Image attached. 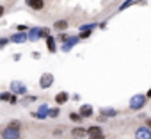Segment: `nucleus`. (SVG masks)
<instances>
[{
	"mask_svg": "<svg viewBox=\"0 0 151 139\" xmlns=\"http://www.w3.org/2000/svg\"><path fill=\"white\" fill-rule=\"evenodd\" d=\"M2 139H20V127L7 125V128L2 132Z\"/></svg>",
	"mask_w": 151,
	"mask_h": 139,
	"instance_id": "obj_1",
	"label": "nucleus"
},
{
	"mask_svg": "<svg viewBox=\"0 0 151 139\" xmlns=\"http://www.w3.org/2000/svg\"><path fill=\"white\" fill-rule=\"evenodd\" d=\"M144 104H146V96H144V95H135V96L130 100V109H132V111H139V109L144 107Z\"/></svg>",
	"mask_w": 151,
	"mask_h": 139,
	"instance_id": "obj_2",
	"label": "nucleus"
},
{
	"mask_svg": "<svg viewBox=\"0 0 151 139\" xmlns=\"http://www.w3.org/2000/svg\"><path fill=\"white\" fill-rule=\"evenodd\" d=\"M135 139H151V128L147 127H139L135 130Z\"/></svg>",
	"mask_w": 151,
	"mask_h": 139,
	"instance_id": "obj_3",
	"label": "nucleus"
},
{
	"mask_svg": "<svg viewBox=\"0 0 151 139\" xmlns=\"http://www.w3.org/2000/svg\"><path fill=\"white\" fill-rule=\"evenodd\" d=\"M27 6L30 9H36V11H41L45 7V0H27Z\"/></svg>",
	"mask_w": 151,
	"mask_h": 139,
	"instance_id": "obj_4",
	"label": "nucleus"
},
{
	"mask_svg": "<svg viewBox=\"0 0 151 139\" xmlns=\"http://www.w3.org/2000/svg\"><path fill=\"white\" fill-rule=\"evenodd\" d=\"M52 82H53V77H52L50 73H45V75L41 77V82H39V84H41V88H45V89H46V88H50V86H52Z\"/></svg>",
	"mask_w": 151,
	"mask_h": 139,
	"instance_id": "obj_5",
	"label": "nucleus"
},
{
	"mask_svg": "<svg viewBox=\"0 0 151 139\" xmlns=\"http://www.w3.org/2000/svg\"><path fill=\"white\" fill-rule=\"evenodd\" d=\"M11 89H13L16 95H23V93H25V86H23L22 82H18V80H14V82L11 84Z\"/></svg>",
	"mask_w": 151,
	"mask_h": 139,
	"instance_id": "obj_6",
	"label": "nucleus"
},
{
	"mask_svg": "<svg viewBox=\"0 0 151 139\" xmlns=\"http://www.w3.org/2000/svg\"><path fill=\"white\" fill-rule=\"evenodd\" d=\"M78 114H80V118H82V119H84V118H89V116L93 114V107H91V105H82Z\"/></svg>",
	"mask_w": 151,
	"mask_h": 139,
	"instance_id": "obj_7",
	"label": "nucleus"
},
{
	"mask_svg": "<svg viewBox=\"0 0 151 139\" xmlns=\"http://www.w3.org/2000/svg\"><path fill=\"white\" fill-rule=\"evenodd\" d=\"M86 128H82V127H77V128H73L71 130V135L73 137H77V139H80V137H86Z\"/></svg>",
	"mask_w": 151,
	"mask_h": 139,
	"instance_id": "obj_8",
	"label": "nucleus"
},
{
	"mask_svg": "<svg viewBox=\"0 0 151 139\" xmlns=\"http://www.w3.org/2000/svg\"><path fill=\"white\" fill-rule=\"evenodd\" d=\"M68 98H69V96H68V93H64V91H62V93H59V95L55 96V102H57V104H66V102H68Z\"/></svg>",
	"mask_w": 151,
	"mask_h": 139,
	"instance_id": "obj_9",
	"label": "nucleus"
},
{
	"mask_svg": "<svg viewBox=\"0 0 151 139\" xmlns=\"http://www.w3.org/2000/svg\"><path fill=\"white\" fill-rule=\"evenodd\" d=\"M66 27H68V22H66V20H60V22H55V29H57V30H64Z\"/></svg>",
	"mask_w": 151,
	"mask_h": 139,
	"instance_id": "obj_10",
	"label": "nucleus"
},
{
	"mask_svg": "<svg viewBox=\"0 0 151 139\" xmlns=\"http://www.w3.org/2000/svg\"><path fill=\"white\" fill-rule=\"evenodd\" d=\"M46 45H48V50L50 52H55V41H53V38H46Z\"/></svg>",
	"mask_w": 151,
	"mask_h": 139,
	"instance_id": "obj_11",
	"label": "nucleus"
},
{
	"mask_svg": "<svg viewBox=\"0 0 151 139\" xmlns=\"http://www.w3.org/2000/svg\"><path fill=\"white\" fill-rule=\"evenodd\" d=\"M100 112H101L103 116H116V114H117V111H116V109H101Z\"/></svg>",
	"mask_w": 151,
	"mask_h": 139,
	"instance_id": "obj_12",
	"label": "nucleus"
},
{
	"mask_svg": "<svg viewBox=\"0 0 151 139\" xmlns=\"http://www.w3.org/2000/svg\"><path fill=\"white\" fill-rule=\"evenodd\" d=\"M69 119H71V121H75V123H80V121H82L80 114H77V112H71V114H69Z\"/></svg>",
	"mask_w": 151,
	"mask_h": 139,
	"instance_id": "obj_13",
	"label": "nucleus"
},
{
	"mask_svg": "<svg viewBox=\"0 0 151 139\" xmlns=\"http://www.w3.org/2000/svg\"><path fill=\"white\" fill-rule=\"evenodd\" d=\"M25 34H16V36H13V41H16V43H22V41H25Z\"/></svg>",
	"mask_w": 151,
	"mask_h": 139,
	"instance_id": "obj_14",
	"label": "nucleus"
},
{
	"mask_svg": "<svg viewBox=\"0 0 151 139\" xmlns=\"http://www.w3.org/2000/svg\"><path fill=\"white\" fill-rule=\"evenodd\" d=\"M86 132H87V134L91 135V134H98V132H101V128H100V127H89V128H87Z\"/></svg>",
	"mask_w": 151,
	"mask_h": 139,
	"instance_id": "obj_15",
	"label": "nucleus"
},
{
	"mask_svg": "<svg viewBox=\"0 0 151 139\" xmlns=\"http://www.w3.org/2000/svg\"><path fill=\"white\" fill-rule=\"evenodd\" d=\"M89 139H105V134H103V130H101V132H98V134H91Z\"/></svg>",
	"mask_w": 151,
	"mask_h": 139,
	"instance_id": "obj_16",
	"label": "nucleus"
},
{
	"mask_svg": "<svg viewBox=\"0 0 151 139\" xmlns=\"http://www.w3.org/2000/svg\"><path fill=\"white\" fill-rule=\"evenodd\" d=\"M39 36H41V30H39V29H34L32 34H30V39H37Z\"/></svg>",
	"mask_w": 151,
	"mask_h": 139,
	"instance_id": "obj_17",
	"label": "nucleus"
},
{
	"mask_svg": "<svg viewBox=\"0 0 151 139\" xmlns=\"http://www.w3.org/2000/svg\"><path fill=\"white\" fill-rule=\"evenodd\" d=\"M0 100H11V95L9 93H2L0 95Z\"/></svg>",
	"mask_w": 151,
	"mask_h": 139,
	"instance_id": "obj_18",
	"label": "nucleus"
},
{
	"mask_svg": "<svg viewBox=\"0 0 151 139\" xmlns=\"http://www.w3.org/2000/svg\"><path fill=\"white\" fill-rule=\"evenodd\" d=\"M48 114H50V116H57V114H59V109H52Z\"/></svg>",
	"mask_w": 151,
	"mask_h": 139,
	"instance_id": "obj_19",
	"label": "nucleus"
},
{
	"mask_svg": "<svg viewBox=\"0 0 151 139\" xmlns=\"http://www.w3.org/2000/svg\"><path fill=\"white\" fill-rule=\"evenodd\" d=\"M89 34H91V32H89V30H84V32H82V34H80V38H89Z\"/></svg>",
	"mask_w": 151,
	"mask_h": 139,
	"instance_id": "obj_20",
	"label": "nucleus"
},
{
	"mask_svg": "<svg viewBox=\"0 0 151 139\" xmlns=\"http://www.w3.org/2000/svg\"><path fill=\"white\" fill-rule=\"evenodd\" d=\"M7 43V39H0V46H2V45H6Z\"/></svg>",
	"mask_w": 151,
	"mask_h": 139,
	"instance_id": "obj_21",
	"label": "nucleus"
},
{
	"mask_svg": "<svg viewBox=\"0 0 151 139\" xmlns=\"http://www.w3.org/2000/svg\"><path fill=\"white\" fill-rule=\"evenodd\" d=\"M2 14H4V7L0 6V18H2Z\"/></svg>",
	"mask_w": 151,
	"mask_h": 139,
	"instance_id": "obj_22",
	"label": "nucleus"
},
{
	"mask_svg": "<svg viewBox=\"0 0 151 139\" xmlns=\"http://www.w3.org/2000/svg\"><path fill=\"white\" fill-rule=\"evenodd\" d=\"M147 128H151V118L147 119Z\"/></svg>",
	"mask_w": 151,
	"mask_h": 139,
	"instance_id": "obj_23",
	"label": "nucleus"
},
{
	"mask_svg": "<svg viewBox=\"0 0 151 139\" xmlns=\"http://www.w3.org/2000/svg\"><path fill=\"white\" fill-rule=\"evenodd\" d=\"M147 96H151V89H149V91H147Z\"/></svg>",
	"mask_w": 151,
	"mask_h": 139,
	"instance_id": "obj_24",
	"label": "nucleus"
}]
</instances>
